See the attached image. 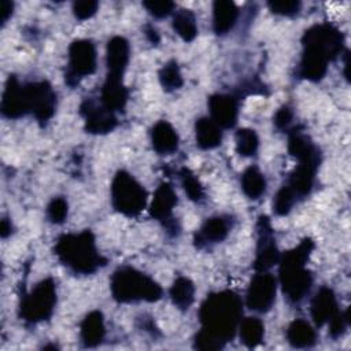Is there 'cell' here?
Listing matches in <instances>:
<instances>
[{
	"label": "cell",
	"mask_w": 351,
	"mask_h": 351,
	"mask_svg": "<svg viewBox=\"0 0 351 351\" xmlns=\"http://www.w3.org/2000/svg\"><path fill=\"white\" fill-rule=\"evenodd\" d=\"M12 232V225L7 218L1 219V225H0V234L3 239H5L7 236H10Z\"/></svg>",
	"instance_id": "obj_43"
},
{
	"label": "cell",
	"mask_w": 351,
	"mask_h": 351,
	"mask_svg": "<svg viewBox=\"0 0 351 351\" xmlns=\"http://www.w3.org/2000/svg\"><path fill=\"white\" fill-rule=\"evenodd\" d=\"M296 202H298V197L293 193V191L284 184L274 196L273 211L276 215H287L292 210Z\"/></svg>",
	"instance_id": "obj_34"
},
{
	"label": "cell",
	"mask_w": 351,
	"mask_h": 351,
	"mask_svg": "<svg viewBox=\"0 0 351 351\" xmlns=\"http://www.w3.org/2000/svg\"><path fill=\"white\" fill-rule=\"evenodd\" d=\"M177 204V195L169 182H162L152 197V202L149 204V215L159 221L163 228L166 229L167 234L170 237L178 236L181 228L178 221L173 217V210Z\"/></svg>",
	"instance_id": "obj_9"
},
{
	"label": "cell",
	"mask_w": 351,
	"mask_h": 351,
	"mask_svg": "<svg viewBox=\"0 0 351 351\" xmlns=\"http://www.w3.org/2000/svg\"><path fill=\"white\" fill-rule=\"evenodd\" d=\"M56 306V285L51 277L37 282L34 288L22 296L19 318L27 324H38L51 318Z\"/></svg>",
	"instance_id": "obj_7"
},
{
	"label": "cell",
	"mask_w": 351,
	"mask_h": 351,
	"mask_svg": "<svg viewBox=\"0 0 351 351\" xmlns=\"http://www.w3.org/2000/svg\"><path fill=\"white\" fill-rule=\"evenodd\" d=\"M106 336L104 317L101 311L93 310L85 315L80 326L81 343L85 348L97 347Z\"/></svg>",
	"instance_id": "obj_23"
},
{
	"label": "cell",
	"mask_w": 351,
	"mask_h": 351,
	"mask_svg": "<svg viewBox=\"0 0 351 351\" xmlns=\"http://www.w3.org/2000/svg\"><path fill=\"white\" fill-rule=\"evenodd\" d=\"M158 77H159V82H160L162 88L167 92L180 89L184 84V80H182V75H181V71H180V66L173 59L166 62L160 67V70L158 73Z\"/></svg>",
	"instance_id": "obj_32"
},
{
	"label": "cell",
	"mask_w": 351,
	"mask_h": 351,
	"mask_svg": "<svg viewBox=\"0 0 351 351\" xmlns=\"http://www.w3.org/2000/svg\"><path fill=\"white\" fill-rule=\"evenodd\" d=\"M0 110L3 117L8 119H18L30 112L26 85L21 84L18 77L10 75L1 96Z\"/></svg>",
	"instance_id": "obj_14"
},
{
	"label": "cell",
	"mask_w": 351,
	"mask_h": 351,
	"mask_svg": "<svg viewBox=\"0 0 351 351\" xmlns=\"http://www.w3.org/2000/svg\"><path fill=\"white\" fill-rule=\"evenodd\" d=\"M69 62L64 73V81L70 88H75L82 78L96 71L97 55L95 44L90 40H74L69 45Z\"/></svg>",
	"instance_id": "obj_8"
},
{
	"label": "cell",
	"mask_w": 351,
	"mask_h": 351,
	"mask_svg": "<svg viewBox=\"0 0 351 351\" xmlns=\"http://www.w3.org/2000/svg\"><path fill=\"white\" fill-rule=\"evenodd\" d=\"M99 8V3L95 0H81L73 3V14L78 21L92 18Z\"/></svg>",
	"instance_id": "obj_38"
},
{
	"label": "cell",
	"mask_w": 351,
	"mask_h": 351,
	"mask_svg": "<svg viewBox=\"0 0 351 351\" xmlns=\"http://www.w3.org/2000/svg\"><path fill=\"white\" fill-rule=\"evenodd\" d=\"M240 99L233 93H214L208 97L207 106L211 119L221 129H232L237 123Z\"/></svg>",
	"instance_id": "obj_15"
},
{
	"label": "cell",
	"mask_w": 351,
	"mask_h": 351,
	"mask_svg": "<svg viewBox=\"0 0 351 351\" xmlns=\"http://www.w3.org/2000/svg\"><path fill=\"white\" fill-rule=\"evenodd\" d=\"M287 341L293 348H310L317 343V333L304 319H295L287 329Z\"/></svg>",
	"instance_id": "obj_26"
},
{
	"label": "cell",
	"mask_w": 351,
	"mask_h": 351,
	"mask_svg": "<svg viewBox=\"0 0 351 351\" xmlns=\"http://www.w3.org/2000/svg\"><path fill=\"white\" fill-rule=\"evenodd\" d=\"M234 141H236V152L244 158L254 156L259 147L258 134L254 129H250V128L237 129L234 134Z\"/></svg>",
	"instance_id": "obj_31"
},
{
	"label": "cell",
	"mask_w": 351,
	"mask_h": 351,
	"mask_svg": "<svg viewBox=\"0 0 351 351\" xmlns=\"http://www.w3.org/2000/svg\"><path fill=\"white\" fill-rule=\"evenodd\" d=\"M169 295L173 304L178 310L186 311L195 300V285L192 280H189L188 277L180 276L174 280L173 285L170 287Z\"/></svg>",
	"instance_id": "obj_27"
},
{
	"label": "cell",
	"mask_w": 351,
	"mask_h": 351,
	"mask_svg": "<svg viewBox=\"0 0 351 351\" xmlns=\"http://www.w3.org/2000/svg\"><path fill=\"white\" fill-rule=\"evenodd\" d=\"M137 325L138 328L144 329L145 332H148L151 336L156 337V336H160V332H159V328L155 325L152 317L149 315H140L137 318Z\"/></svg>",
	"instance_id": "obj_40"
},
{
	"label": "cell",
	"mask_w": 351,
	"mask_h": 351,
	"mask_svg": "<svg viewBox=\"0 0 351 351\" xmlns=\"http://www.w3.org/2000/svg\"><path fill=\"white\" fill-rule=\"evenodd\" d=\"M47 218L49 222L60 225L66 221L67 213H69V204L67 200L63 196H56L53 197L48 206H47Z\"/></svg>",
	"instance_id": "obj_35"
},
{
	"label": "cell",
	"mask_w": 351,
	"mask_h": 351,
	"mask_svg": "<svg viewBox=\"0 0 351 351\" xmlns=\"http://www.w3.org/2000/svg\"><path fill=\"white\" fill-rule=\"evenodd\" d=\"M80 114L85 122V132L90 134L110 133L118 125V119L112 111L88 97L80 104Z\"/></svg>",
	"instance_id": "obj_13"
},
{
	"label": "cell",
	"mask_w": 351,
	"mask_h": 351,
	"mask_svg": "<svg viewBox=\"0 0 351 351\" xmlns=\"http://www.w3.org/2000/svg\"><path fill=\"white\" fill-rule=\"evenodd\" d=\"M239 18V8L232 0H217L213 4V29L218 36L229 33Z\"/></svg>",
	"instance_id": "obj_24"
},
{
	"label": "cell",
	"mask_w": 351,
	"mask_h": 351,
	"mask_svg": "<svg viewBox=\"0 0 351 351\" xmlns=\"http://www.w3.org/2000/svg\"><path fill=\"white\" fill-rule=\"evenodd\" d=\"M310 313L317 328L324 326L340 313L337 299L332 288L321 287L317 291L310 304Z\"/></svg>",
	"instance_id": "obj_17"
},
{
	"label": "cell",
	"mask_w": 351,
	"mask_h": 351,
	"mask_svg": "<svg viewBox=\"0 0 351 351\" xmlns=\"http://www.w3.org/2000/svg\"><path fill=\"white\" fill-rule=\"evenodd\" d=\"M302 45L303 52L296 75L318 82L325 77L329 62L335 60L341 53L344 36L332 23H318L303 33Z\"/></svg>",
	"instance_id": "obj_2"
},
{
	"label": "cell",
	"mask_w": 351,
	"mask_h": 351,
	"mask_svg": "<svg viewBox=\"0 0 351 351\" xmlns=\"http://www.w3.org/2000/svg\"><path fill=\"white\" fill-rule=\"evenodd\" d=\"M196 144L202 149H213L221 145L222 129L208 117H202L195 123Z\"/></svg>",
	"instance_id": "obj_25"
},
{
	"label": "cell",
	"mask_w": 351,
	"mask_h": 351,
	"mask_svg": "<svg viewBox=\"0 0 351 351\" xmlns=\"http://www.w3.org/2000/svg\"><path fill=\"white\" fill-rule=\"evenodd\" d=\"M25 85L27 92L29 110L37 122L44 126L55 114L56 93L52 89V85L45 80L27 82Z\"/></svg>",
	"instance_id": "obj_12"
},
{
	"label": "cell",
	"mask_w": 351,
	"mask_h": 351,
	"mask_svg": "<svg viewBox=\"0 0 351 351\" xmlns=\"http://www.w3.org/2000/svg\"><path fill=\"white\" fill-rule=\"evenodd\" d=\"M276 277L269 271H256L247 288L245 304L252 311L267 313L276 302Z\"/></svg>",
	"instance_id": "obj_11"
},
{
	"label": "cell",
	"mask_w": 351,
	"mask_h": 351,
	"mask_svg": "<svg viewBox=\"0 0 351 351\" xmlns=\"http://www.w3.org/2000/svg\"><path fill=\"white\" fill-rule=\"evenodd\" d=\"M288 152L299 162H310L321 165V151L313 140L302 132L299 126H293L288 132Z\"/></svg>",
	"instance_id": "obj_18"
},
{
	"label": "cell",
	"mask_w": 351,
	"mask_h": 351,
	"mask_svg": "<svg viewBox=\"0 0 351 351\" xmlns=\"http://www.w3.org/2000/svg\"><path fill=\"white\" fill-rule=\"evenodd\" d=\"M243 315L241 298L230 291H219L207 295L199 308L202 329L195 335L193 348L214 351L230 341L240 325Z\"/></svg>",
	"instance_id": "obj_1"
},
{
	"label": "cell",
	"mask_w": 351,
	"mask_h": 351,
	"mask_svg": "<svg viewBox=\"0 0 351 351\" xmlns=\"http://www.w3.org/2000/svg\"><path fill=\"white\" fill-rule=\"evenodd\" d=\"M274 230L267 215H259L256 221V254L254 259L255 271H269L280 261Z\"/></svg>",
	"instance_id": "obj_10"
},
{
	"label": "cell",
	"mask_w": 351,
	"mask_h": 351,
	"mask_svg": "<svg viewBox=\"0 0 351 351\" xmlns=\"http://www.w3.org/2000/svg\"><path fill=\"white\" fill-rule=\"evenodd\" d=\"M112 299L118 303L158 302L162 299V287L148 274L132 267H118L110 278Z\"/></svg>",
	"instance_id": "obj_5"
},
{
	"label": "cell",
	"mask_w": 351,
	"mask_h": 351,
	"mask_svg": "<svg viewBox=\"0 0 351 351\" xmlns=\"http://www.w3.org/2000/svg\"><path fill=\"white\" fill-rule=\"evenodd\" d=\"M180 137L167 121H158L151 129V144L156 154L169 155L177 151Z\"/></svg>",
	"instance_id": "obj_22"
},
{
	"label": "cell",
	"mask_w": 351,
	"mask_h": 351,
	"mask_svg": "<svg viewBox=\"0 0 351 351\" xmlns=\"http://www.w3.org/2000/svg\"><path fill=\"white\" fill-rule=\"evenodd\" d=\"M292 121H293V111L291 110L289 106H281L273 117V123L276 129L287 133L292 129Z\"/></svg>",
	"instance_id": "obj_39"
},
{
	"label": "cell",
	"mask_w": 351,
	"mask_h": 351,
	"mask_svg": "<svg viewBox=\"0 0 351 351\" xmlns=\"http://www.w3.org/2000/svg\"><path fill=\"white\" fill-rule=\"evenodd\" d=\"M178 176L181 180V185H182L185 193L188 195V197L192 202L200 203L206 196L202 182L196 178V176L188 167H181L178 171Z\"/></svg>",
	"instance_id": "obj_33"
},
{
	"label": "cell",
	"mask_w": 351,
	"mask_h": 351,
	"mask_svg": "<svg viewBox=\"0 0 351 351\" xmlns=\"http://www.w3.org/2000/svg\"><path fill=\"white\" fill-rule=\"evenodd\" d=\"M267 7L273 14L282 16H293L300 11L302 3L299 0H271L267 1Z\"/></svg>",
	"instance_id": "obj_36"
},
{
	"label": "cell",
	"mask_w": 351,
	"mask_h": 351,
	"mask_svg": "<svg viewBox=\"0 0 351 351\" xmlns=\"http://www.w3.org/2000/svg\"><path fill=\"white\" fill-rule=\"evenodd\" d=\"M129 58H130L129 41L122 36L111 37L106 48L107 74L123 78L125 70L129 63Z\"/></svg>",
	"instance_id": "obj_19"
},
{
	"label": "cell",
	"mask_w": 351,
	"mask_h": 351,
	"mask_svg": "<svg viewBox=\"0 0 351 351\" xmlns=\"http://www.w3.org/2000/svg\"><path fill=\"white\" fill-rule=\"evenodd\" d=\"M241 189L248 199L256 200L266 192V178L256 166L247 167L240 178Z\"/></svg>",
	"instance_id": "obj_28"
},
{
	"label": "cell",
	"mask_w": 351,
	"mask_h": 351,
	"mask_svg": "<svg viewBox=\"0 0 351 351\" xmlns=\"http://www.w3.org/2000/svg\"><path fill=\"white\" fill-rule=\"evenodd\" d=\"M148 193L145 188L126 170H118L111 182L112 207L126 215L136 217L147 206Z\"/></svg>",
	"instance_id": "obj_6"
},
{
	"label": "cell",
	"mask_w": 351,
	"mask_h": 351,
	"mask_svg": "<svg viewBox=\"0 0 351 351\" xmlns=\"http://www.w3.org/2000/svg\"><path fill=\"white\" fill-rule=\"evenodd\" d=\"M171 26L174 32L186 43H191L197 36V23L195 14L188 8L174 11Z\"/></svg>",
	"instance_id": "obj_30"
},
{
	"label": "cell",
	"mask_w": 351,
	"mask_h": 351,
	"mask_svg": "<svg viewBox=\"0 0 351 351\" xmlns=\"http://www.w3.org/2000/svg\"><path fill=\"white\" fill-rule=\"evenodd\" d=\"M314 250V241L304 237L296 247L280 256V284L282 293L291 303H299L313 285V274L306 267Z\"/></svg>",
	"instance_id": "obj_4"
},
{
	"label": "cell",
	"mask_w": 351,
	"mask_h": 351,
	"mask_svg": "<svg viewBox=\"0 0 351 351\" xmlns=\"http://www.w3.org/2000/svg\"><path fill=\"white\" fill-rule=\"evenodd\" d=\"M143 5L154 18H158V19H162L170 15L176 7V4L169 0H145L143 1Z\"/></svg>",
	"instance_id": "obj_37"
},
{
	"label": "cell",
	"mask_w": 351,
	"mask_h": 351,
	"mask_svg": "<svg viewBox=\"0 0 351 351\" xmlns=\"http://www.w3.org/2000/svg\"><path fill=\"white\" fill-rule=\"evenodd\" d=\"M318 167L319 165L317 163L299 162V165L288 176L285 185H288L293 191L298 199L304 197L311 192Z\"/></svg>",
	"instance_id": "obj_21"
},
{
	"label": "cell",
	"mask_w": 351,
	"mask_h": 351,
	"mask_svg": "<svg viewBox=\"0 0 351 351\" xmlns=\"http://www.w3.org/2000/svg\"><path fill=\"white\" fill-rule=\"evenodd\" d=\"M14 10V3L10 0H3L1 1V23H5L8 18L12 15Z\"/></svg>",
	"instance_id": "obj_42"
},
{
	"label": "cell",
	"mask_w": 351,
	"mask_h": 351,
	"mask_svg": "<svg viewBox=\"0 0 351 351\" xmlns=\"http://www.w3.org/2000/svg\"><path fill=\"white\" fill-rule=\"evenodd\" d=\"M144 33H145V37L148 38V41H149L151 44H154V45L159 44V41H160L159 33L156 32V29H155L152 25L147 23V25L144 26Z\"/></svg>",
	"instance_id": "obj_41"
},
{
	"label": "cell",
	"mask_w": 351,
	"mask_h": 351,
	"mask_svg": "<svg viewBox=\"0 0 351 351\" xmlns=\"http://www.w3.org/2000/svg\"><path fill=\"white\" fill-rule=\"evenodd\" d=\"M232 218L228 215H215L207 218L200 229L193 234V244L197 250H203L208 245L223 241L230 229H232Z\"/></svg>",
	"instance_id": "obj_16"
},
{
	"label": "cell",
	"mask_w": 351,
	"mask_h": 351,
	"mask_svg": "<svg viewBox=\"0 0 351 351\" xmlns=\"http://www.w3.org/2000/svg\"><path fill=\"white\" fill-rule=\"evenodd\" d=\"M128 99L129 92L123 85V78L107 74L100 90V103L112 112H122Z\"/></svg>",
	"instance_id": "obj_20"
},
{
	"label": "cell",
	"mask_w": 351,
	"mask_h": 351,
	"mask_svg": "<svg viewBox=\"0 0 351 351\" xmlns=\"http://www.w3.org/2000/svg\"><path fill=\"white\" fill-rule=\"evenodd\" d=\"M53 252L59 262L75 274L88 276L107 265V258L99 254L95 234L89 229L59 236Z\"/></svg>",
	"instance_id": "obj_3"
},
{
	"label": "cell",
	"mask_w": 351,
	"mask_h": 351,
	"mask_svg": "<svg viewBox=\"0 0 351 351\" xmlns=\"http://www.w3.org/2000/svg\"><path fill=\"white\" fill-rule=\"evenodd\" d=\"M239 335L245 347L255 348L263 341L265 325L258 317H245L240 321Z\"/></svg>",
	"instance_id": "obj_29"
}]
</instances>
